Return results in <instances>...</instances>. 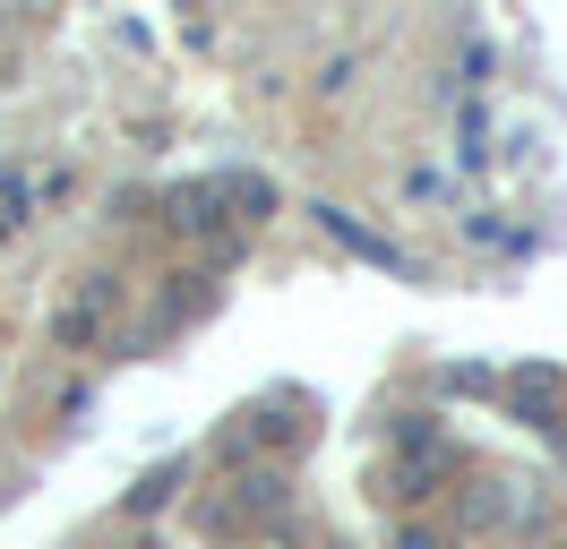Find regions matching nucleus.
<instances>
[{
    "mask_svg": "<svg viewBox=\"0 0 567 549\" xmlns=\"http://www.w3.org/2000/svg\"><path fill=\"white\" fill-rule=\"evenodd\" d=\"M173 480H181L173 464H164V473H146L138 489H130V507H164V498H173Z\"/></svg>",
    "mask_w": 567,
    "mask_h": 549,
    "instance_id": "f257e3e1",
    "label": "nucleus"
}]
</instances>
